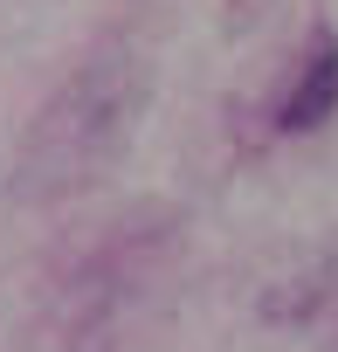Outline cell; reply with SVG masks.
Segmentation results:
<instances>
[{"label":"cell","mask_w":338,"mask_h":352,"mask_svg":"<svg viewBox=\"0 0 338 352\" xmlns=\"http://www.w3.org/2000/svg\"><path fill=\"white\" fill-rule=\"evenodd\" d=\"M331 111H338V35H317V49H311V63L297 69V83H290L276 124H283V131H317Z\"/></svg>","instance_id":"6da1fadb"}]
</instances>
